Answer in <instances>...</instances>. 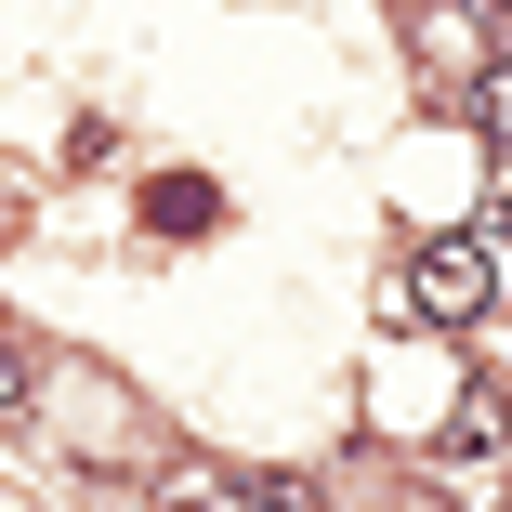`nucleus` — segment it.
I'll return each mask as SVG.
<instances>
[{"label": "nucleus", "instance_id": "1", "mask_svg": "<svg viewBox=\"0 0 512 512\" xmlns=\"http://www.w3.org/2000/svg\"><path fill=\"white\" fill-rule=\"evenodd\" d=\"M499 302V250L486 237H434V250H407V316L421 329H473Z\"/></svg>", "mask_w": 512, "mask_h": 512}, {"label": "nucleus", "instance_id": "2", "mask_svg": "<svg viewBox=\"0 0 512 512\" xmlns=\"http://www.w3.org/2000/svg\"><path fill=\"white\" fill-rule=\"evenodd\" d=\"M145 224H158V237H211V224H224V197L197 184V171H171V184H145Z\"/></svg>", "mask_w": 512, "mask_h": 512}, {"label": "nucleus", "instance_id": "3", "mask_svg": "<svg viewBox=\"0 0 512 512\" xmlns=\"http://www.w3.org/2000/svg\"><path fill=\"white\" fill-rule=\"evenodd\" d=\"M473 132H499V145H512V66H486V79H473Z\"/></svg>", "mask_w": 512, "mask_h": 512}, {"label": "nucleus", "instance_id": "4", "mask_svg": "<svg viewBox=\"0 0 512 512\" xmlns=\"http://www.w3.org/2000/svg\"><path fill=\"white\" fill-rule=\"evenodd\" d=\"M27 381H40V368H27V342H0V421L27 407Z\"/></svg>", "mask_w": 512, "mask_h": 512}]
</instances>
